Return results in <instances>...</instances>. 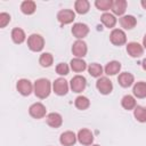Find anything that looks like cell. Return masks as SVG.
<instances>
[{
    "mask_svg": "<svg viewBox=\"0 0 146 146\" xmlns=\"http://www.w3.org/2000/svg\"><path fill=\"white\" fill-rule=\"evenodd\" d=\"M50 82L47 79H39L34 82V94L36 97L43 99L50 94Z\"/></svg>",
    "mask_w": 146,
    "mask_h": 146,
    "instance_id": "obj_1",
    "label": "cell"
},
{
    "mask_svg": "<svg viewBox=\"0 0 146 146\" xmlns=\"http://www.w3.org/2000/svg\"><path fill=\"white\" fill-rule=\"evenodd\" d=\"M27 46L32 51H41L44 46V40L40 34H31L27 39Z\"/></svg>",
    "mask_w": 146,
    "mask_h": 146,
    "instance_id": "obj_2",
    "label": "cell"
},
{
    "mask_svg": "<svg viewBox=\"0 0 146 146\" xmlns=\"http://www.w3.org/2000/svg\"><path fill=\"white\" fill-rule=\"evenodd\" d=\"M110 40H111V42H112L113 44H115V46H122V44H124L125 41H127V35H125V33H124L122 30H120V29H114V30L111 32V34H110Z\"/></svg>",
    "mask_w": 146,
    "mask_h": 146,
    "instance_id": "obj_3",
    "label": "cell"
},
{
    "mask_svg": "<svg viewBox=\"0 0 146 146\" xmlns=\"http://www.w3.org/2000/svg\"><path fill=\"white\" fill-rule=\"evenodd\" d=\"M96 87L98 89V91L103 95H108L112 90H113V84H112V81L105 76L100 78L97 80L96 82Z\"/></svg>",
    "mask_w": 146,
    "mask_h": 146,
    "instance_id": "obj_4",
    "label": "cell"
},
{
    "mask_svg": "<svg viewBox=\"0 0 146 146\" xmlns=\"http://www.w3.org/2000/svg\"><path fill=\"white\" fill-rule=\"evenodd\" d=\"M86 84H87L86 78L82 76V75H75V76H73L72 80H71V82H70L71 89L74 92H81V91H83L84 88H86Z\"/></svg>",
    "mask_w": 146,
    "mask_h": 146,
    "instance_id": "obj_5",
    "label": "cell"
},
{
    "mask_svg": "<svg viewBox=\"0 0 146 146\" xmlns=\"http://www.w3.org/2000/svg\"><path fill=\"white\" fill-rule=\"evenodd\" d=\"M52 88H54V91L55 94H57L58 96H64L67 94L68 91V84H67V81L63 78H58L54 81V84H52Z\"/></svg>",
    "mask_w": 146,
    "mask_h": 146,
    "instance_id": "obj_6",
    "label": "cell"
},
{
    "mask_svg": "<svg viewBox=\"0 0 146 146\" xmlns=\"http://www.w3.org/2000/svg\"><path fill=\"white\" fill-rule=\"evenodd\" d=\"M75 14L71 9H62L57 14V19L59 21L60 24H70L74 21Z\"/></svg>",
    "mask_w": 146,
    "mask_h": 146,
    "instance_id": "obj_7",
    "label": "cell"
},
{
    "mask_svg": "<svg viewBox=\"0 0 146 146\" xmlns=\"http://www.w3.org/2000/svg\"><path fill=\"white\" fill-rule=\"evenodd\" d=\"M46 111L47 110H46L44 105L41 104V103H34L29 108L30 115L32 117H34V119H41V117H43L46 115Z\"/></svg>",
    "mask_w": 146,
    "mask_h": 146,
    "instance_id": "obj_8",
    "label": "cell"
},
{
    "mask_svg": "<svg viewBox=\"0 0 146 146\" xmlns=\"http://www.w3.org/2000/svg\"><path fill=\"white\" fill-rule=\"evenodd\" d=\"M87 50H88L87 43L82 40H76L72 46V52L74 56H76V58H81V57L86 56Z\"/></svg>",
    "mask_w": 146,
    "mask_h": 146,
    "instance_id": "obj_9",
    "label": "cell"
},
{
    "mask_svg": "<svg viewBox=\"0 0 146 146\" xmlns=\"http://www.w3.org/2000/svg\"><path fill=\"white\" fill-rule=\"evenodd\" d=\"M72 33L75 38H78L80 40V39H83L84 36H87V34L89 33V27H88V25H86L83 23H75L72 27Z\"/></svg>",
    "mask_w": 146,
    "mask_h": 146,
    "instance_id": "obj_10",
    "label": "cell"
},
{
    "mask_svg": "<svg viewBox=\"0 0 146 146\" xmlns=\"http://www.w3.org/2000/svg\"><path fill=\"white\" fill-rule=\"evenodd\" d=\"M78 140L82 145H91L94 141V135L88 129H81L78 132Z\"/></svg>",
    "mask_w": 146,
    "mask_h": 146,
    "instance_id": "obj_11",
    "label": "cell"
},
{
    "mask_svg": "<svg viewBox=\"0 0 146 146\" xmlns=\"http://www.w3.org/2000/svg\"><path fill=\"white\" fill-rule=\"evenodd\" d=\"M16 88H17V90L19 91V94L23 95V96H29V95L32 92V90H33L32 83H31L29 80H26V79H21V80H18V82H17V84H16Z\"/></svg>",
    "mask_w": 146,
    "mask_h": 146,
    "instance_id": "obj_12",
    "label": "cell"
},
{
    "mask_svg": "<svg viewBox=\"0 0 146 146\" xmlns=\"http://www.w3.org/2000/svg\"><path fill=\"white\" fill-rule=\"evenodd\" d=\"M127 51L131 57H140L144 52V48L138 42H130L127 44Z\"/></svg>",
    "mask_w": 146,
    "mask_h": 146,
    "instance_id": "obj_13",
    "label": "cell"
},
{
    "mask_svg": "<svg viewBox=\"0 0 146 146\" xmlns=\"http://www.w3.org/2000/svg\"><path fill=\"white\" fill-rule=\"evenodd\" d=\"M76 138H78V137L75 136L74 132H72V131H65V132H63V133L60 135L59 141H60V144L64 145V146H72V145L75 144Z\"/></svg>",
    "mask_w": 146,
    "mask_h": 146,
    "instance_id": "obj_14",
    "label": "cell"
},
{
    "mask_svg": "<svg viewBox=\"0 0 146 146\" xmlns=\"http://www.w3.org/2000/svg\"><path fill=\"white\" fill-rule=\"evenodd\" d=\"M47 123L51 128H58L63 123V117L58 113H50L47 115Z\"/></svg>",
    "mask_w": 146,
    "mask_h": 146,
    "instance_id": "obj_15",
    "label": "cell"
},
{
    "mask_svg": "<svg viewBox=\"0 0 146 146\" xmlns=\"http://www.w3.org/2000/svg\"><path fill=\"white\" fill-rule=\"evenodd\" d=\"M120 24H121V26L123 29L131 30V29H133L136 26L137 21H136V18L132 15H125V16H122L120 18Z\"/></svg>",
    "mask_w": 146,
    "mask_h": 146,
    "instance_id": "obj_16",
    "label": "cell"
},
{
    "mask_svg": "<svg viewBox=\"0 0 146 146\" xmlns=\"http://www.w3.org/2000/svg\"><path fill=\"white\" fill-rule=\"evenodd\" d=\"M117 81L120 83L121 87L123 88H128L130 87L132 83H133V75L131 73H128V72H123L119 75L117 78Z\"/></svg>",
    "mask_w": 146,
    "mask_h": 146,
    "instance_id": "obj_17",
    "label": "cell"
},
{
    "mask_svg": "<svg viewBox=\"0 0 146 146\" xmlns=\"http://www.w3.org/2000/svg\"><path fill=\"white\" fill-rule=\"evenodd\" d=\"M111 9L115 15H123L127 9V1L125 0H115V1H113Z\"/></svg>",
    "mask_w": 146,
    "mask_h": 146,
    "instance_id": "obj_18",
    "label": "cell"
},
{
    "mask_svg": "<svg viewBox=\"0 0 146 146\" xmlns=\"http://www.w3.org/2000/svg\"><path fill=\"white\" fill-rule=\"evenodd\" d=\"M133 95L137 97V98H145L146 97V82H137L135 86H133Z\"/></svg>",
    "mask_w": 146,
    "mask_h": 146,
    "instance_id": "obj_19",
    "label": "cell"
},
{
    "mask_svg": "<svg viewBox=\"0 0 146 146\" xmlns=\"http://www.w3.org/2000/svg\"><path fill=\"white\" fill-rule=\"evenodd\" d=\"M120 70H121V64L116 60H112L107 63V65L105 66V73L107 75H115L116 73H119Z\"/></svg>",
    "mask_w": 146,
    "mask_h": 146,
    "instance_id": "obj_20",
    "label": "cell"
},
{
    "mask_svg": "<svg viewBox=\"0 0 146 146\" xmlns=\"http://www.w3.org/2000/svg\"><path fill=\"white\" fill-rule=\"evenodd\" d=\"M74 8H75V11L78 14H81L82 15V14L88 13V10L90 8V3L87 0H78L74 3Z\"/></svg>",
    "mask_w": 146,
    "mask_h": 146,
    "instance_id": "obj_21",
    "label": "cell"
},
{
    "mask_svg": "<svg viewBox=\"0 0 146 146\" xmlns=\"http://www.w3.org/2000/svg\"><path fill=\"white\" fill-rule=\"evenodd\" d=\"M35 2L34 1H31V0H26V1H23L22 5H21V10L25 14V15H31L35 11Z\"/></svg>",
    "mask_w": 146,
    "mask_h": 146,
    "instance_id": "obj_22",
    "label": "cell"
},
{
    "mask_svg": "<svg viewBox=\"0 0 146 146\" xmlns=\"http://www.w3.org/2000/svg\"><path fill=\"white\" fill-rule=\"evenodd\" d=\"M100 21H102V23H103L106 27H108V29L113 27V26L116 24V18L114 17V15H112V14H110V13L103 14L102 17H100Z\"/></svg>",
    "mask_w": 146,
    "mask_h": 146,
    "instance_id": "obj_23",
    "label": "cell"
},
{
    "mask_svg": "<svg viewBox=\"0 0 146 146\" xmlns=\"http://www.w3.org/2000/svg\"><path fill=\"white\" fill-rule=\"evenodd\" d=\"M11 39L15 43H22L24 42L25 40V33L22 29L19 27H15L13 31H11Z\"/></svg>",
    "mask_w": 146,
    "mask_h": 146,
    "instance_id": "obj_24",
    "label": "cell"
},
{
    "mask_svg": "<svg viewBox=\"0 0 146 146\" xmlns=\"http://www.w3.org/2000/svg\"><path fill=\"white\" fill-rule=\"evenodd\" d=\"M86 67H87V64L81 58H73L71 60V68L74 72H82L86 70Z\"/></svg>",
    "mask_w": 146,
    "mask_h": 146,
    "instance_id": "obj_25",
    "label": "cell"
},
{
    "mask_svg": "<svg viewBox=\"0 0 146 146\" xmlns=\"http://www.w3.org/2000/svg\"><path fill=\"white\" fill-rule=\"evenodd\" d=\"M121 105H122V107L124 110H128L129 111V110H132V108L136 107V100H135V98L132 96L125 95L122 98V100H121Z\"/></svg>",
    "mask_w": 146,
    "mask_h": 146,
    "instance_id": "obj_26",
    "label": "cell"
},
{
    "mask_svg": "<svg viewBox=\"0 0 146 146\" xmlns=\"http://www.w3.org/2000/svg\"><path fill=\"white\" fill-rule=\"evenodd\" d=\"M74 104H75V107H76L78 110L83 111V110H87V108L89 107L90 100H89L86 96H79V97H76Z\"/></svg>",
    "mask_w": 146,
    "mask_h": 146,
    "instance_id": "obj_27",
    "label": "cell"
},
{
    "mask_svg": "<svg viewBox=\"0 0 146 146\" xmlns=\"http://www.w3.org/2000/svg\"><path fill=\"white\" fill-rule=\"evenodd\" d=\"M52 62H54V57H52V55L49 54V52H43V54L40 56V58H39V63H40V65L43 66V67H49V66H51Z\"/></svg>",
    "mask_w": 146,
    "mask_h": 146,
    "instance_id": "obj_28",
    "label": "cell"
},
{
    "mask_svg": "<svg viewBox=\"0 0 146 146\" xmlns=\"http://www.w3.org/2000/svg\"><path fill=\"white\" fill-rule=\"evenodd\" d=\"M133 115L139 122H146V108L143 106H136L133 111Z\"/></svg>",
    "mask_w": 146,
    "mask_h": 146,
    "instance_id": "obj_29",
    "label": "cell"
},
{
    "mask_svg": "<svg viewBox=\"0 0 146 146\" xmlns=\"http://www.w3.org/2000/svg\"><path fill=\"white\" fill-rule=\"evenodd\" d=\"M88 71H89V74H90L91 76L98 78V76H100L102 73H103V67H102L99 64H97V63H92V64L89 65Z\"/></svg>",
    "mask_w": 146,
    "mask_h": 146,
    "instance_id": "obj_30",
    "label": "cell"
},
{
    "mask_svg": "<svg viewBox=\"0 0 146 146\" xmlns=\"http://www.w3.org/2000/svg\"><path fill=\"white\" fill-rule=\"evenodd\" d=\"M112 3H113V1H111V0H96L95 1V6L99 10H103V11L111 9L112 8Z\"/></svg>",
    "mask_w": 146,
    "mask_h": 146,
    "instance_id": "obj_31",
    "label": "cell"
},
{
    "mask_svg": "<svg viewBox=\"0 0 146 146\" xmlns=\"http://www.w3.org/2000/svg\"><path fill=\"white\" fill-rule=\"evenodd\" d=\"M68 71H70V68H68L67 64H65V63H59L56 66V72L59 75H67L68 74Z\"/></svg>",
    "mask_w": 146,
    "mask_h": 146,
    "instance_id": "obj_32",
    "label": "cell"
},
{
    "mask_svg": "<svg viewBox=\"0 0 146 146\" xmlns=\"http://www.w3.org/2000/svg\"><path fill=\"white\" fill-rule=\"evenodd\" d=\"M9 22H10V16H9V14H7V13H1V14H0V27L3 29Z\"/></svg>",
    "mask_w": 146,
    "mask_h": 146,
    "instance_id": "obj_33",
    "label": "cell"
},
{
    "mask_svg": "<svg viewBox=\"0 0 146 146\" xmlns=\"http://www.w3.org/2000/svg\"><path fill=\"white\" fill-rule=\"evenodd\" d=\"M143 46L146 48V34L144 35V39H143Z\"/></svg>",
    "mask_w": 146,
    "mask_h": 146,
    "instance_id": "obj_34",
    "label": "cell"
},
{
    "mask_svg": "<svg viewBox=\"0 0 146 146\" xmlns=\"http://www.w3.org/2000/svg\"><path fill=\"white\" fill-rule=\"evenodd\" d=\"M140 3H141V6L144 7V9H146V0H143Z\"/></svg>",
    "mask_w": 146,
    "mask_h": 146,
    "instance_id": "obj_35",
    "label": "cell"
},
{
    "mask_svg": "<svg viewBox=\"0 0 146 146\" xmlns=\"http://www.w3.org/2000/svg\"><path fill=\"white\" fill-rule=\"evenodd\" d=\"M143 68H144V70L146 71V58H145V59L143 60Z\"/></svg>",
    "mask_w": 146,
    "mask_h": 146,
    "instance_id": "obj_36",
    "label": "cell"
},
{
    "mask_svg": "<svg viewBox=\"0 0 146 146\" xmlns=\"http://www.w3.org/2000/svg\"><path fill=\"white\" fill-rule=\"evenodd\" d=\"M92 146H99V145H92Z\"/></svg>",
    "mask_w": 146,
    "mask_h": 146,
    "instance_id": "obj_37",
    "label": "cell"
}]
</instances>
